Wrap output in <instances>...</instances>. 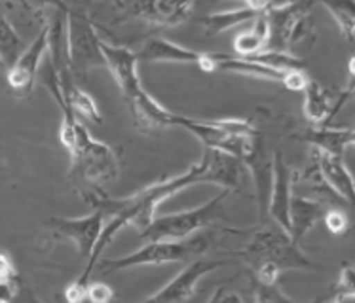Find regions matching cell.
<instances>
[{"instance_id": "6da1fadb", "label": "cell", "mask_w": 355, "mask_h": 303, "mask_svg": "<svg viewBox=\"0 0 355 303\" xmlns=\"http://www.w3.org/2000/svg\"><path fill=\"white\" fill-rule=\"evenodd\" d=\"M202 182L218 184V186L230 190V192L239 188L241 161L238 158L228 156V154H223V152L205 148V154L200 159V163L190 167L187 173L179 174L175 178H169V181L156 182L153 186L141 190V192L130 195V197H122V199L110 197L101 188L84 190L82 192L84 199L95 210H101L107 222L103 224L101 235L97 239L94 252L89 256L86 269H84V275L80 277L78 281L82 284H87L89 275L94 273L95 266H97V258L101 256V252L107 248L110 241L116 237V233L122 230L123 226L133 224L143 231L153 224V220L156 218V210L167 197H171V195L189 188V186L202 184Z\"/></svg>"}, {"instance_id": "7a4b0ae2", "label": "cell", "mask_w": 355, "mask_h": 303, "mask_svg": "<svg viewBox=\"0 0 355 303\" xmlns=\"http://www.w3.org/2000/svg\"><path fill=\"white\" fill-rule=\"evenodd\" d=\"M61 143L71 154V176L78 184L99 188V184L116 178L120 165L114 148L94 140L78 118L69 109L63 110V123L59 131Z\"/></svg>"}, {"instance_id": "3957f363", "label": "cell", "mask_w": 355, "mask_h": 303, "mask_svg": "<svg viewBox=\"0 0 355 303\" xmlns=\"http://www.w3.org/2000/svg\"><path fill=\"white\" fill-rule=\"evenodd\" d=\"M101 50L107 61V68L112 73L116 84L122 89L123 99L130 107L131 118L139 129L145 133H154L167 125H173L177 114L164 109L141 86L137 74V55L125 48L110 46L107 42H101Z\"/></svg>"}, {"instance_id": "277c9868", "label": "cell", "mask_w": 355, "mask_h": 303, "mask_svg": "<svg viewBox=\"0 0 355 303\" xmlns=\"http://www.w3.org/2000/svg\"><path fill=\"white\" fill-rule=\"evenodd\" d=\"M213 243L211 233H200L194 237L182 239V241H156L146 243L135 252L122 256V258H107L97 264L95 269L101 273H118L123 269L139 266H164L171 261H194L200 260L203 254L209 250Z\"/></svg>"}, {"instance_id": "5b68a950", "label": "cell", "mask_w": 355, "mask_h": 303, "mask_svg": "<svg viewBox=\"0 0 355 303\" xmlns=\"http://www.w3.org/2000/svg\"><path fill=\"white\" fill-rule=\"evenodd\" d=\"M238 256L249 264V267L270 264L276 266L279 271L283 269H318L310 258L298 248L291 235L279 226H266L261 231H257L251 241L247 243L243 250H239Z\"/></svg>"}, {"instance_id": "8992f818", "label": "cell", "mask_w": 355, "mask_h": 303, "mask_svg": "<svg viewBox=\"0 0 355 303\" xmlns=\"http://www.w3.org/2000/svg\"><path fill=\"white\" fill-rule=\"evenodd\" d=\"M230 194V190H223L217 197H213L209 203L202 207L169 217L154 218L153 224L145 228L139 233V237L146 243H156V241H182V239L192 237V233L203 230L211 226L215 220L225 217V199Z\"/></svg>"}, {"instance_id": "52a82bcc", "label": "cell", "mask_w": 355, "mask_h": 303, "mask_svg": "<svg viewBox=\"0 0 355 303\" xmlns=\"http://www.w3.org/2000/svg\"><path fill=\"white\" fill-rule=\"evenodd\" d=\"M173 125L184 127L203 143L207 150H217L232 158H241L249 138L253 137V125L245 120H220V122H200L182 116H175Z\"/></svg>"}, {"instance_id": "ba28073f", "label": "cell", "mask_w": 355, "mask_h": 303, "mask_svg": "<svg viewBox=\"0 0 355 303\" xmlns=\"http://www.w3.org/2000/svg\"><path fill=\"white\" fill-rule=\"evenodd\" d=\"M69 66L76 78H86L94 66H107L101 50V38L86 15L65 8Z\"/></svg>"}, {"instance_id": "9c48e42d", "label": "cell", "mask_w": 355, "mask_h": 303, "mask_svg": "<svg viewBox=\"0 0 355 303\" xmlns=\"http://www.w3.org/2000/svg\"><path fill=\"white\" fill-rule=\"evenodd\" d=\"M312 4H268L264 17L268 21V40L264 51L287 53V48L300 42L312 30V19L308 17Z\"/></svg>"}, {"instance_id": "30bf717a", "label": "cell", "mask_w": 355, "mask_h": 303, "mask_svg": "<svg viewBox=\"0 0 355 303\" xmlns=\"http://www.w3.org/2000/svg\"><path fill=\"white\" fill-rule=\"evenodd\" d=\"M241 163H245L251 171L254 184V194H257V207L261 220L266 217L270 201V190H272V159L266 154V138L261 131H254L253 137L249 138L245 152L239 158Z\"/></svg>"}, {"instance_id": "8fae6325", "label": "cell", "mask_w": 355, "mask_h": 303, "mask_svg": "<svg viewBox=\"0 0 355 303\" xmlns=\"http://www.w3.org/2000/svg\"><path fill=\"white\" fill-rule=\"evenodd\" d=\"M46 51H48V27L44 25L31 46H27L19 59L8 68V84L15 97L19 99L29 97L35 87L38 66L42 63Z\"/></svg>"}, {"instance_id": "7c38bea8", "label": "cell", "mask_w": 355, "mask_h": 303, "mask_svg": "<svg viewBox=\"0 0 355 303\" xmlns=\"http://www.w3.org/2000/svg\"><path fill=\"white\" fill-rule=\"evenodd\" d=\"M225 264V260H203V258L194 260L187 269H182L173 281L167 282L159 292L146 297L145 302L141 303H184L194 296L198 282L202 281L205 275L213 273Z\"/></svg>"}, {"instance_id": "4fadbf2b", "label": "cell", "mask_w": 355, "mask_h": 303, "mask_svg": "<svg viewBox=\"0 0 355 303\" xmlns=\"http://www.w3.org/2000/svg\"><path fill=\"white\" fill-rule=\"evenodd\" d=\"M103 224H105V214L101 210H95L94 214L86 218H51L48 222L51 231L76 243L78 254L84 260H89L94 252L95 243L103 231Z\"/></svg>"}, {"instance_id": "5bb4252c", "label": "cell", "mask_w": 355, "mask_h": 303, "mask_svg": "<svg viewBox=\"0 0 355 303\" xmlns=\"http://www.w3.org/2000/svg\"><path fill=\"white\" fill-rule=\"evenodd\" d=\"M293 176H295V171L287 165L282 152L276 150L272 159V190H270L266 214H270L276 226H279L287 233H289V201L293 195Z\"/></svg>"}, {"instance_id": "9a60e30c", "label": "cell", "mask_w": 355, "mask_h": 303, "mask_svg": "<svg viewBox=\"0 0 355 303\" xmlns=\"http://www.w3.org/2000/svg\"><path fill=\"white\" fill-rule=\"evenodd\" d=\"M130 17L150 23L154 27H177L190 17V2H131L122 4Z\"/></svg>"}, {"instance_id": "2e32d148", "label": "cell", "mask_w": 355, "mask_h": 303, "mask_svg": "<svg viewBox=\"0 0 355 303\" xmlns=\"http://www.w3.org/2000/svg\"><path fill=\"white\" fill-rule=\"evenodd\" d=\"M312 158L315 159L319 176L323 178L327 186L333 190L338 197H342L348 205H352L355 197L354 178H352V173L348 171V167L344 165L342 158L329 156V154H321L318 150H313Z\"/></svg>"}, {"instance_id": "e0dca14e", "label": "cell", "mask_w": 355, "mask_h": 303, "mask_svg": "<svg viewBox=\"0 0 355 303\" xmlns=\"http://www.w3.org/2000/svg\"><path fill=\"white\" fill-rule=\"evenodd\" d=\"M137 61L145 63H196L202 65V51L190 50L179 44L169 42L166 38H150L137 53Z\"/></svg>"}, {"instance_id": "ac0fdd59", "label": "cell", "mask_w": 355, "mask_h": 303, "mask_svg": "<svg viewBox=\"0 0 355 303\" xmlns=\"http://www.w3.org/2000/svg\"><path fill=\"white\" fill-rule=\"evenodd\" d=\"M306 101H304V114L306 118L313 123H325L333 118L342 104L348 101L352 95V86L340 95V99L333 104V93L325 89V87L318 84V82H308L304 87Z\"/></svg>"}, {"instance_id": "d6986e66", "label": "cell", "mask_w": 355, "mask_h": 303, "mask_svg": "<svg viewBox=\"0 0 355 303\" xmlns=\"http://www.w3.org/2000/svg\"><path fill=\"white\" fill-rule=\"evenodd\" d=\"M325 209L321 203L313 201L304 195H291L289 201V235L295 243H300L308 231L312 230L319 218L325 217Z\"/></svg>"}, {"instance_id": "ffe728a7", "label": "cell", "mask_w": 355, "mask_h": 303, "mask_svg": "<svg viewBox=\"0 0 355 303\" xmlns=\"http://www.w3.org/2000/svg\"><path fill=\"white\" fill-rule=\"evenodd\" d=\"M211 73L213 71H226V73H236L241 76H251V78L272 80V82H282L285 74L272 71L268 66H262L259 63H253L247 57H238V55H228V53H209Z\"/></svg>"}, {"instance_id": "44dd1931", "label": "cell", "mask_w": 355, "mask_h": 303, "mask_svg": "<svg viewBox=\"0 0 355 303\" xmlns=\"http://www.w3.org/2000/svg\"><path fill=\"white\" fill-rule=\"evenodd\" d=\"M300 138L310 143L313 146V150L342 158L346 148L355 143V133L352 127H348V129L319 127V129H308Z\"/></svg>"}, {"instance_id": "7402d4cb", "label": "cell", "mask_w": 355, "mask_h": 303, "mask_svg": "<svg viewBox=\"0 0 355 303\" xmlns=\"http://www.w3.org/2000/svg\"><path fill=\"white\" fill-rule=\"evenodd\" d=\"M266 8H268V2H262V4H259V2H247V4H241L238 10L207 15L205 19H202V25L207 30V35L213 37V35H218V33H225V30L232 29V27H236L239 23L251 21L257 15L264 14Z\"/></svg>"}, {"instance_id": "603a6c76", "label": "cell", "mask_w": 355, "mask_h": 303, "mask_svg": "<svg viewBox=\"0 0 355 303\" xmlns=\"http://www.w3.org/2000/svg\"><path fill=\"white\" fill-rule=\"evenodd\" d=\"M266 40H268V21H266L264 14H261L254 17L251 29L243 30L236 37L234 50L238 51V57H251V55L264 51Z\"/></svg>"}, {"instance_id": "cb8c5ba5", "label": "cell", "mask_w": 355, "mask_h": 303, "mask_svg": "<svg viewBox=\"0 0 355 303\" xmlns=\"http://www.w3.org/2000/svg\"><path fill=\"white\" fill-rule=\"evenodd\" d=\"M23 51H25L23 38L15 33L12 23L0 14V61H2V65L10 68L19 59Z\"/></svg>"}, {"instance_id": "d4e9b609", "label": "cell", "mask_w": 355, "mask_h": 303, "mask_svg": "<svg viewBox=\"0 0 355 303\" xmlns=\"http://www.w3.org/2000/svg\"><path fill=\"white\" fill-rule=\"evenodd\" d=\"M325 8L340 27V33L348 42H354L355 35V6L352 2H325Z\"/></svg>"}, {"instance_id": "484cf974", "label": "cell", "mask_w": 355, "mask_h": 303, "mask_svg": "<svg viewBox=\"0 0 355 303\" xmlns=\"http://www.w3.org/2000/svg\"><path fill=\"white\" fill-rule=\"evenodd\" d=\"M354 269L349 264H344L340 271V279L333 286V292L331 296H327L323 302H338V300H344V297L354 296Z\"/></svg>"}, {"instance_id": "4316f807", "label": "cell", "mask_w": 355, "mask_h": 303, "mask_svg": "<svg viewBox=\"0 0 355 303\" xmlns=\"http://www.w3.org/2000/svg\"><path fill=\"white\" fill-rule=\"evenodd\" d=\"M253 286L254 303H298L285 296L282 290L277 288L276 284H274V286H264V284H259V282L253 281Z\"/></svg>"}, {"instance_id": "83f0119b", "label": "cell", "mask_w": 355, "mask_h": 303, "mask_svg": "<svg viewBox=\"0 0 355 303\" xmlns=\"http://www.w3.org/2000/svg\"><path fill=\"white\" fill-rule=\"evenodd\" d=\"M86 297L92 303H112L114 292L105 282H92V284H87Z\"/></svg>"}, {"instance_id": "f1b7e54d", "label": "cell", "mask_w": 355, "mask_h": 303, "mask_svg": "<svg viewBox=\"0 0 355 303\" xmlns=\"http://www.w3.org/2000/svg\"><path fill=\"white\" fill-rule=\"evenodd\" d=\"M325 226L329 228L331 233H344V231L348 230L349 220L348 214L340 209H331L325 212Z\"/></svg>"}, {"instance_id": "f546056e", "label": "cell", "mask_w": 355, "mask_h": 303, "mask_svg": "<svg viewBox=\"0 0 355 303\" xmlns=\"http://www.w3.org/2000/svg\"><path fill=\"white\" fill-rule=\"evenodd\" d=\"M283 86L287 87V89H291V91H304V87L308 86V78L304 76V73L293 71V73L285 74Z\"/></svg>"}, {"instance_id": "4dcf8cb0", "label": "cell", "mask_w": 355, "mask_h": 303, "mask_svg": "<svg viewBox=\"0 0 355 303\" xmlns=\"http://www.w3.org/2000/svg\"><path fill=\"white\" fill-rule=\"evenodd\" d=\"M207 303H243V300L228 286H218Z\"/></svg>"}, {"instance_id": "1f68e13d", "label": "cell", "mask_w": 355, "mask_h": 303, "mask_svg": "<svg viewBox=\"0 0 355 303\" xmlns=\"http://www.w3.org/2000/svg\"><path fill=\"white\" fill-rule=\"evenodd\" d=\"M86 288L87 284H82V282L74 281L73 284H69L65 288V297L69 303H82L86 300Z\"/></svg>"}, {"instance_id": "d6a6232c", "label": "cell", "mask_w": 355, "mask_h": 303, "mask_svg": "<svg viewBox=\"0 0 355 303\" xmlns=\"http://www.w3.org/2000/svg\"><path fill=\"white\" fill-rule=\"evenodd\" d=\"M0 281H15V267L4 252H0Z\"/></svg>"}, {"instance_id": "836d02e7", "label": "cell", "mask_w": 355, "mask_h": 303, "mask_svg": "<svg viewBox=\"0 0 355 303\" xmlns=\"http://www.w3.org/2000/svg\"><path fill=\"white\" fill-rule=\"evenodd\" d=\"M15 294H17V284H15V281H0V302L12 303Z\"/></svg>"}, {"instance_id": "e575fe53", "label": "cell", "mask_w": 355, "mask_h": 303, "mask_svg": "<svg viewBox=\"0 0 355 303\" xmlns=\"http://www.w3.org/2000/svg\"><path fill=\"white\" fill-rule=\"evenodd\" d=\"M313 303H355V297L349 296V297H344V300H338V302H323V300H319V302H313Z\"/></svg>"}, {"instance_id": "d590c367", "label": "cell", "mask_w": 355, "mask_h": 303, "mask_svg": "<svg viewBox=\"0 0 355 303\" xmlns=\"http://www.w3.org/2000/svg\"><path fill=\"white\" fill-rule=\"evenodd\" d=\"M27 303H42L40 300H37V297L33 296V294H29V297H27Z\"/></svg>"}, {"instance_id": "8d00e7d4", "label": "cell", "mask_w": 355, "mask_h": 303, "mask_svg": "<svg viewBox=\"0 0 355 303\" xmlns=\"http://www.w3.org/2000/svg\"><path fill=\"white\" fill-rule=\"evenodd\" d=\"M82 303H92V302H89V300H87V297H86V300H84V302H82Z\"/></svg>"}, {"instance_id": "74e56055", "label": "cell", "mask_w": 355, "mask_h": 303, "mask_svg": "<svg viewBox=\"0 0 355 303\" xmlns=\"http://www.w3.org/2000/svg\"><path fill=\"white\" fill-rule=\"evenodd\" d=\"M2 66H4V65H2V61H0V68H2Z\"/></svg>"}, {"instance_id": "f35d334b", "label": "cell", "mask_w": 355, "mask_h": 303, "mask_svg": "<svg viewBox=\"0 0 355 303\" xmlns=\"http://www.w3.org/2000/svg\"><path fill=\"white\" fill-rule=\"evenodd\" d=\"M0 303H6V302H0Z\"/></svg>"}]
</instances>
